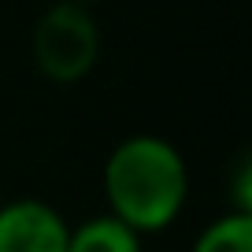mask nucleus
<instances>
[{
  "mask_svg": "<svg viewBox=\"0 0 252 252\" xmlns=\"http://www.w3.org/2000/svg\"><path fill=\"white\" fill-rule=\"evenodd\" d=\"M189 197V167L182 152L159 134H134L111 149L104 163L108 215L134 230L156 234L182 215Z\"/></svg>",
  "mask_w": 252,
  "mask_h": 252,
  "instance_id": "nucleus-1",
  "label": "nucleus"
},
{
  "mask_svg": "<svg viewBox=\"0 0 252 252\" xmlns=\"http://www.w3.org/2000/svg\"><path fill=\"white\" fill-rule=\"evenodd\" d=\"M37 67L56 82H71L82 78L89 71V63L96 56V30L93 19L74 4H60L52 8L37 26Z\"/></svg>",
  "mask_w": 252,
  "mask_h": 252,
  "instance_id": "nucleus-2",
  "label": "nucleus"
},
{
  "mask_svg": "<svg viewBox=\"0 0 252 252\" xmlns=\"http://www.w3.org/2000/svg\"><path fill=\"white\" fill-rule=\"evenodd\" d=\"M71 226L37 197L0 204V252H67Z\"/></svg>",
  "mask_w": 252,
  "mask_h": 252,
  "instance_id": "nucleus-3",
  "label": "nucleus"
},
{
  "mask_svg": "<svg viewBox=\"0 0 252 252\" xmlns=\"http://www.w3.org/2000/svg\"><path fill=\"white\" fill-rule=\"evenodd\" d=\"M67 252H145V249L141 234H134L115 215H93V219L71 226Z\"/></svg>",
  "mask_w": 252,
  "mask_h": 252,
  "instance_id": "nucleus-4",
  "label": "nucleus"
},
{
  "mask_svg": "<svg viewBox=\"0 0 252 252\" xmlns=\"http://www.w3.org/2000/svg\"><path fill=\"white\" fill-rule=\"evenodd\" d=\"M193 252H252V215L237 208L212 219L197 234Z\"/></svg>",
  "mask_w": 252,
  "mask_h": 252,
  "instance_id": "nucleus-5",
  "label": "nucleus"
}]
</instances>
